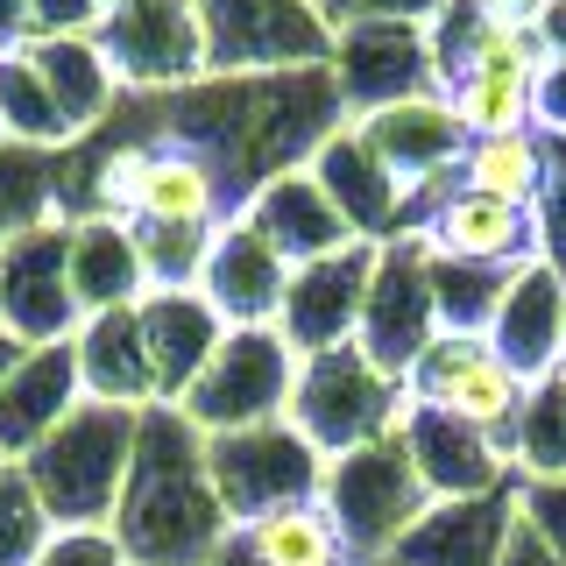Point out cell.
<instances>
[{
    "label": "cell",
    "mask_w": 566,
    "mask_h": 566,
    "mask_svg": "<svg viewBox=\"0 0 566 566\" xmlns=\"http://www.w3.org/2000/svg\"><path fill=\"white\" fill-rule=\"evenodd\" d=\"M318 503H326V517L340 531L354 566H382V559H397V545L411 538L418 517L432 510V489L418 482L403 432H389L376 447H354L340 460H326Z\"/></svg>",
    "instance_id": "3"
},
{
    "label": "cell",
    "mask_w": 566,
    "mask_h": 566,
    "mask_svg": "<svg viewBox=\"0 0 566 566\" xmlns=\"http://www.w3.org/2000/svg\"><path fill=\"white\" fill-rule=\"evenodd\" d=\"M234 212L241 191L227 185L220 164H206L199 149H177V142H149V164H142V185L128 199L135 227H227Z\"/></svg>",
    "instance_id": "18"
},
{
    "label": "cell",
    "mask_w": 566,
    "mask_h": 566,
    "mask_svg": "<svg viewBox=\"0 0 566 566\" xmlns=\"http://www.w3.org/2000/svg\"><path fill=\"white\" fill-rule=\"evenodd\" d=\"M22 43H35L29 0H0V50H22Z\"/></svg>",
    "instance_id": "43"
},
{
    "label": "cell",
    "mask_w": 566,
    "mask_h": 566,
    "mask_svg": "<svg viewBox=\"0 0 566 566\" xmlns=\"http://www.w3.org/2000/svg\"><path fill=\"white\" fill-rule=\"evenodd\" d=\"M333 93H340L347 120H368L397 99L439 93L432 71V43H424V22H354L333 35Z\"/></svg>",
    "instance_id": "11"
},
{
    "label": "cell",
    "mask_w": 566,
    "mask_h": 566,
    "mask_svg": "<svg viewBox=\"0 0 566 566\" xmlns=\"http://www.w3.org/2000/svg\"><path fill=\"white\" fill-rule=\"evenodd\" d=\"M460 185L482 191V199H503V206L538 212L545 185H553V164H545V135H538V128H524V135L468 142V156H460Z\"/></svg>",
    "instance_id": "29"
},
{
    "label": "cell",
    "mask_w": 566,
    "mask_h": 566,
    "mask_svg": "<svg viewBox=\"0 0 566 566\" xmlns=\"http://www.w3.org/2000/svg\"><path fill=\"white\" fill-rule=\"evenodd\" d=\"M439 340V305H432V241L424 234H397L382 241L376 276H368L361 297V326H354V347L382 368V376L411 382L418 354Z\"/></svg>",
    "instance_id": "9"
},
{
    "label": "cell",
    "mask_w": 566,
    "mask_h": 566,
    "mask_svg": "<svg viewBox=\"0 0 566 566\" xmlns=\"http://www.w3.org/2000/svg\"><path fill=\"white\" fill-rule=\"evenodd\" d=\"M35 566H135V559L114 538V524H71V531H50Z\"/></svg>",
    "instance_id": "37"
},
{
    "label": "cell",
    "mask_w": 566,
    "mask_h": 566,
    "mask_svg": "<svg viewBox=\"0 0 566 566\" xmlns=\"http://www.w3.org/2000/svg\"><path fill=\"white\" fill-rule=\"evenodd\" d=\"M305 170L318 177V191L340 206V220L354 227V241H397L403 234V185L389 177L382 156L361 142L354 120H340V128L318 142Z\"/></svg>",
    "instance_id": "20"
},
{
    "label": "cell",
    "mask_w": 566,
    "mask_h": 566,
    "mask_svg": "<svg viewBox=\"0 0 566 566\" xmlns=\"http://www.w3.org/2000/svg\"><path fill=\"white\" fill-rule=\"evenodd\" d=\"M538 50L545 57H566V0H553V8L538 14Z\"/></svg>",
    "instance_id": "45"
},
{
    "label": "cell",
    "mask_w": 566,
    "mask_h": 566,
    "mask_svg": "<svg viewBox=\"0 0 566 566\" xmlns=\"http://www.w3.org/2000/svg\"><path fill=\"white\" fill-rule=\"evenodd\" d=\"M424 241H432V255H447V262L510 276V270H524V262H538V212L482 199V191L460 185L453 199L424 220Z\"/></svg>",
    "instance_id": "22"
},
{
    "label": "cell",
    "mask_w": 566,
    "mask_h": 566,
    "mask_svg": "<svg viewBox=\"0 0 566 566\" xmlns=\"http://www.w3.org/2000/svg\"><path fill=\"white\" fill-rule=\"evenodd\" d=\"M403 447H411L418 482L432 489V503H468V495H495L517 489V468H510V447L474 424H460L447 411H424L411 403L403 411Z\"/></svg>",
    "instance_id": "14"
},
{
    "label": "cell",
    "mask_w": 566,
    "mask_h": 566,
    "mask_svg": "<svg viewBox=\"0 0 566 566\" xmlns=\"http://www.w3.org/2000/svg\"><path fill=\"white\" fill-rule=\"evenodd\" d=\"M50 510L35 503L29 474L22 468H0V566H35L50 545Z\"/></svg>",
    "instance_id": "36"
},
{
    "label": "cell",
    "mask_w": 566,
    "mask_h": 566,
    "mask_svg": "<svg viewBox=\"0 0 566 566\" xmlns=\"http://www.w3.org/2000/svg\"><path fill=\"white\" fill-rule=\"evenodd\" d=\"M35 35H93L106 22V0H29Z\"/></svg>",
    "instance_id": "40"
},
{
    "label": "cell",
    "mask_w": 566,
    "mask_h": 566,
    "mask_svg": "<svg viewBox=\"0 0 566 566\" xmlns=\"http://www.w3.org/2000/svg\"><path fill=\"white\" fill-rule=\"evenodd\" d=\"M29 64L43 71L50 99H57L64 128L78 135V142L99 135L106 120H114L120 78H114V64H106V50L93 43V35H35V43H29Z\"/></svg>",
    "instance_id": "27"
},
{
    "label": "cell",
    "mask_w": 566,
    "mask_h": 566,
    "mask_svg": "<svg viewBox=\"0 0 566 566\" xmlns=\"http://www.w3.org/2000/svg\"><path fill=\"white\" fill-rule=\"evenodd\" d=\"M0 468H8V460H0Z\"/></svg>",
    "instance_id": "49"
},
{
    "label": "cell",
    "mask_w": 566,
    "mask_h": 566,
    "mask_svg": "<svg viewBox=\"0 0 566 566\" xmlns=\"http://www.w3.org/2000/svg\"><path fill=\"white\" fill-rule=\"evenodd\" d=\"M85 403V376H78V347H29V361L0 382V460L22 468L50 432Z\"/></svg>",
    "instance_id": "21"
},
{
    "label": "cell",
    "mask_w": 566,
    "mask_h": 566,
    "mask_svg": "<svg viewBox=\"0 0 566 566\" xmlns=\"http://www.w3.org/2000/svg\"><path fill=\"white\" fill-rule=\"evenodd\" d=\"M199 22L206 78H283L333 64V22L318 0H199Z\"/></svg>",
    "instance_id": "5"
},
{
    "label": "cell",
    "mask_w": 566,
    "mask_h": 566,
    "mask_svg": "<svg viewBox=\"0 0 566 566\" xmlns=\"http://www.w3.org/2000/svg\"><path fill=\"white\" fill-rule=\"evenodd\" d=\"M531 85H538V78H460L447 99H453L468 142H489V135L538 128V114H531Z\"/></svg>",
    "instance_id": "33"
},
{
    "label": "cell",
    "mask_w": 566,
    "mask_h": 566,
    "mask_svg": "<svg viewBox=\"0 0 566 566\" xmlns=\"http://www.w3.org/2000/svg\"><path fill=\"white\" fill-rule=\"evenodd\" d=\"M142 241V270H149V291H199L206 255L220 241V227H135Z\"/></svg>",
    "instance_id": "35"
},
{
    "label": "cell",
    "mask_w": 566,
    "mask_h": 566,
    "mask_svg": "<svg viewBox=\"0 0 566 566\" xmlns=\"http://www.w3.org/2000/svg\"><path fill=\"white\" fill-rule=\"evenodd\" d=\"M106 8H114V0H106Z\"/></svg>",
    "instance_id": "48"
},
{
    "label": "cell",
    "mask_w": 566,
    "mask_h": 566,
    "mask_svg": "<svg viewBox=\"0 0 566 566\" xmlns=\"http://www.w3.org/2000/svg\"><path fill=\"white\" fill-rule=\"evenodd\" d=\"M206 468L227 524H255L270 510L318 503V489H326V453L297 424H255V432L206 439Z\"/></svg>",
    "instance_id": "7"
},
{
    "label": "cell",
    "mask_w": 566,
    "mask_h": 566,
    "mask_svg": "<svg viewBox=\"0 0 566 566\" xmlns=\"http://www.w3.org/2000/svg\"><path fill=\"white\" fill-rule=\"evenodd\" d=\"M503 283L495 270H468V262L432 255V305H439V333H489L495 305H503Z\"/></svg>",
    "instance_id": "34"
},
{
    "label": "cell",
    "mask_w": 566,
    "mask_h": 566,
    "mask_svg": "<svg viewBox=\"0 0 566 566\" xmlns=\"http://www.w3.org/2000/svg\"><path fill=\"white\" fill-rule=\"evenodd\" d=\"M241 220L255 227V234L270 241L283 262H291V270H305V262H318V255H340V248H354V227L340 220V206L318 191L312 170L270 177V185L241 206Z\"/></svg>",
    "instance_id": "23"
},
{
    "label": "cell",
    "mask_w": 566,
    "mask_h": 566,
    "mask_svg": "<svg viewBox=\"0 0 566 566\" xmlns=\"http://www.w3.org/2000/svg\"><path fill=\"white\" fill-rule=\"evenodd\" d=\"M78 347V376H85V397L93 403H128V411H149L156 397V368H149V340H142V318L128 312H99L71 333Z\"/></svg>",
    "instance_id": "26"
},
{
    "label": "cell",
    "mask_w": 566,
    "mask_h": 566,
    "mask_svg": "<svg viewBox=\"0 0 566 566\" xmlns=\"http://www.w3.org/2000/svg\"><path fill=\"white\" fill-rule=\"evenodd\" d=\"M64 227H71V212L0 248V326H14L29 347H57L85 326L71 276H64Z\"/></svg>",
    "instance_id": "12"
},
{
    "label": "cell",
    "mask_w": 566,
    "mask_h": 566,
    "mask_svg": "<svg viewBox=\"0 0 566 566\" xmlns=\"http://www.w3.org/2000/svg\"><path fill=\"white\" fill-rule=\"evenodd\" d=\"M489 347L510 361V376L524 389L559 376L566 368V276L545 270V262H524L503 283V305H495Z\"/></svg>",
    "instance_id": "15"
},
{
    "label": "cell",
    "mask_w": 566,
    "mask_h": 566,
    "mask_svg": "<svg viewBox=\"0 0 566 566\" xmlns=\"http://www.w3.org/2000/svg\"><path fill=\"white\" fill-rule=\"evenodd\" d=\"M199 291H206V305L227 318V333L276 326V318H283V297H291V262H283L276 248L234 212V220L220 227V241H212V255H206Z\"/></svg>",
    "instance_id": "16"
},
{
    "label": "cell",
    "mask_w": 566,
    "mask_h": 566,
    "mask_svg": "<svg viewBox=\"0 0 566 566\" xmlns=\"http://www.w3.org/2000/svg\"><path fill=\"white\" fill-rule=\"evenodd\" d=\"M531 114H538V135H566V57H545L531 85Z\"/></svg>",
    "instance_id": "41"
},
{
    "label": "cell",
    "mask_w": 566,
    "mask_h": 566,
    "mask_svg": "<svg viewBox=\"0 0 566 566\" xmlns=\"http://www.w3.org/2000/svg\"><path fill=\"white\" fill-rule=\"evenodd\" d=\"M64 276H71V297H78V318L142 305V297H149V270H142L135 220H114V212H71V227H64Z\"/></svg>",
    "instance_id": "19"
},
{
    "label": "cell",
    "mask_w": 566,
    "mask_h": 566,
    "mask_svg": "<svg viewBox=\"0 0 566 566\" xmlns=\"http://www.w3.org/2000/svg\"><path fill=\"white\" fill-rule=\"evenodd\" d=\"M120 93H185L206 78V22L199 0H114L93 29Z\"/></svg>",
    "instance_id": "8"
},
{
    "label": "cell",
    "mask_w": 566,
    "mask_h": 566,
    "mask_svg": "<svg viewBox=\"0 0 566 566\" xmlns=\"http://www.w3.org/2000/svg\"><path fill=\"white\" fill-rule=\"evenodd\" d=\"M354 128H361V142L389 164V177L403 185V199H411L418 185H432V177L460 170V156H468V128H460L447 93L397 99V106H382V114L354 120Z\"/></svg>",
    "instance_id": "17"
},
{
    "label": "cell",
    "mask_w": 566,
    "mask_h": 566,
    "mask_svg": "<svg viewBox=\"0 0 566 566\" xmlns=\"http://www.w3.org/2000/svg\"><path fill=\"white\" fill-rule=\"evenodd\" d=\"M0 135L8 142H22V149H71V135L64 128V114H57V99H50V85H43V71L29 64V43L22 50H0Z\"/></svg>",
    "instance_id": "31"
},
{
    "label": "cell",
    "mask_w": 566,
    "mask_h": 566,
    "mask_svg": "<svg viewBox=\"0 0 566 566\" xmlns=\"http://www.w3.org/2000/svg\"><path fill=\"white\" fill-rule=\"evenodd\" d=\"M495 566H566V559L524 524V510H517V524H510V545H503V559H495Z\"/></svg>",
    "instance_id": "42"
},
{
    "label": "cell",
    "mask_w": 566,
    "mask_h": 566,
    "mask_svg": "<svg viewBox=\"0 0 566 566\" xmlns=\"http://www.w3.org/2000/svg\"><path fill=\"white\" fill-rule=\"evenodd\" d=\"M291 389H297V347L276 326H248L220 340V354L199 368V382L177 397V411L206 439H227V432H255V424H283Z\"/></svg>",
    "instance_id": "6"
},
{
    "label": "cell",
    "mask_w": 566,
    "mask_h": 566,
    "mask_svg": "<svg viewBox=\"0 0 566 566\" xmlns=\"http://www.w3.org/2000/svg\"><path fill=\"white\" fill-rule=\"evenodd\" d=\"M318 8H326L333 35H340L354 22H432L447 0H318Z\"/></svg>",
    "instance_id": "38"
},
{
    "label": "cell",
    "mask_w": 566,
    "mask_h": 566,
    "mask_svg": "<svg viewBox=\"0 0 566 566\" xmlns=\"http://www.w3.org/2000/svg\"><path fill=\"white\" fill-rule=\"evenodd\" d=\"M135 318H142V340H149L156 397L177 403L191 382H199V368L220 354L227 318L206 305V291H149V297L135 305Z\"/></svg>",
    "instance_id": "25"
},
{
    "label": "cell",
    "mask_w": 566,
    "mask_h": 566,
    "mask_svg": "<svg viewBox=\"0 0 566 566\" xmlns=\"http://www.w3.org/2000/svg\"><path fill=\"white\" fill-rule=\"evenodd\" d=\"M376 255H382V241H354V248H340V255H318V262H305V270H291V297H283L276 333L297 347V361L354 340L368 276H376Z\"/></svg>",
    "instance_id": "13"
},
{
    "label": "cell",
    "mask_w": 566,
    "mask_h": 566,
    "mask_svg": "<svg viewBox=\"0 0 566 566\" xmlns=\"http://www.w3.org/2000/svg\"><path fill=\"white\" fill-rule=\"evenodd\" d=\"M403 411H411V389L397 376H382L361 347H326L297 361V389H291V411L283 424L312 439L326 460H340L354 447H376V439L403 432Z\"/></svg>",
    "instance_id": "4"
},
{
    "label": "cell",
    "mask_w": 566,
    "mask_h": 566,
    "mask_svg": "<svg viewBox=\"0 0 566 566\" xmlns=\"http://www.w3.org/2000/svg\"><path fill=\"white\" fill-rule=\"evenodd\" d=\"M22 361H29V340H22L14 326H0V382H8V376H14Z\"/></svg>",
    "instance_id": "46"
},
{
    "label": "cell",
    "mask_w": 566,
    "mask_h": 566,
    "mask_svg": "<svg viewBox=\"0 0 566 566\" xmlns=\"http://www.w3.org/2000/svg\"><path fill=\"white\" fill-rule=\"evenodd\" d=\"M474 8H482L489 22H517V29H538V14L553 8V0H474Z\"/></svg>",
    "instance_id": "44"
},
{
    "label": "cell",
    "mask_w": 566,
    "mask_h": 566,
    "mask_svg": "<svg viewBox=\"0 0 566 566\" xmlns=\"http://www.w3.org/2000/svg\"><path fill=\"white\" fill-rule=\"evenodd\" d=\"M227 510L212 495L206 432L177 403H149L135 432V468L114 510V538L135 566H212L227 545Z\"/></svg>",
    "instance_id": "1"
},
{
    "label": "cell",
    "mask_w": 566,
    "mask_h": 566,
    "mask_svg": "<svg viewBox=\"0 0 566 566\" xmlns=\"http://www.w3.org/2000/svg\"><path fill=\"white\" fill-rule=\"evenodd\" d=\"M64 177H57V156L50 149H22V142H0V248L14 234L43 220H64Z\"/></svg>",
    "instance_id": "30"
},
{
    "label": "cell",
    "mask_w": 566,
    "mask_h": 566,
    "mask_svg": "<svg viewBox=\"0 0 566 566\" xmlns=\"http://www.w3.org/2000/svg\"><path fill=\"white\" fill-rule=\"evenodd\" d=\"M411 403H424V411H447L460 424H474V432L503 439L510 447V424H517L524 397L531 389L510 376V361L489 347V333H439L432 347L418 354L411 368Z\"/></svg>",
    "instance_id": "10"
},
{
    "label": "cell",
    "mask_w": 566,
    "mask_h": 566,
    "mask_svg": "<svg viewBox=\"0 0 566 566\" xmlns=\"http://www.w3.org/2000/svg\"><path fill=\"white\" fill-rule=\"evenodd\" d=\"M524 495L495 489V495H468V503H432L418 517V531L397 545V566H495L510 545Z\"/></svg>",
    "instance_id": "24"
},
{
    "label": "cell",
    "mask_w": 566,
    "mask_h": 566,
    "mask_svg": "<svg viewBox=\"0 0 566 566\" xmlns=\"http://www.w3.org/2000/svg\"><path fill=\"white\" fill-rule=\"evenodd\" d=\"M212 566H354V559L326 517V503H291L255 524H234Z\"/></svg>",
    "instance_id": "28"
},
{
    "label": "cell",
    "mask_w": 566,
    "mask_h": 566,
    "mask_svg": "<svg viewBox=\"0 0 566 566\" xmlns=\"http://www.w3.org/2000/svg\"><path fill=\"white\" fill-rule=\"evenodd\" d=\"M382 566H397V559H382Z\"/></svg>",
    "instance_id": "47"
},
{
    "label": "cell",
    "mask_w": 566,
    "mask_h": 566,
    "mask_svg": "<svg viewBox=\"0 0 566 566\" xmlns=\"http://www.w3.org/2000/svg\"><path fill=\"white\" fill-rule=\"evenodd\" d=\"M135 432H142V411L85 397L78 411H71L57 432L22 460L35 503L50 510L57 531H71V524H114L120 489H128V468H135Z\"/></svg>",
    "instance_id": "2"
},
{
    "label": "cell",
    "mask_w": 566,
    "mask_h": 566,
    "mask_svg": "<svg viewBox=\"0 0 566 566\" xmlns=\"http://www.w3.org/2000/svg\"><path fill=\"white\" fill-rule=\"evenodd\" d=\"M510 468L524 482H559L566 474V368L545 382H531L517 424H510Z\"/></svg>",
    "instance_id": "32"
},
{
    "label": "cell",
    "mask_w": 566,
    "mask_h": 566,
    "mask_svg": "<svg viewBox=\"0 0 566 566\" xmlns=\"http://www.w3.org/2000/svg\"><path fill=\"white\" fill-rule=\"evenodd\" d=\"M517 495H524V524L566 559V474H559V482H524Z\"/></svg>",
    "instance_id": "39"
}]
</instances>
